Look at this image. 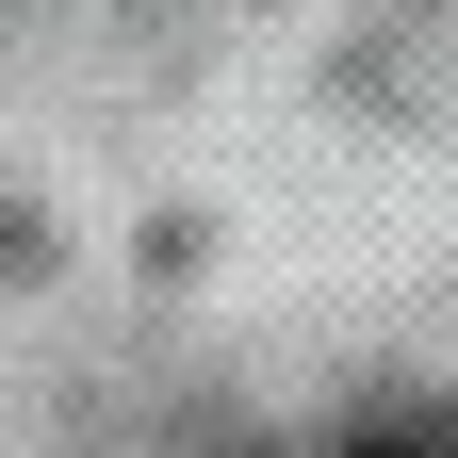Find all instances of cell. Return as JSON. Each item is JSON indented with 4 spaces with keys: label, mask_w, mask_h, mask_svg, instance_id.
Masks as SVG:
<instances>
[{
    "label": "cell",
    "mask_w": 458,
    "mask_h": 458,
    "mask_svg": "<svg viewBox=\"0 0 458 458\" xmlns=\"http://www.w3.org/2000/svg\"><path fill=\"white\" fill-rule=\"evenodd\" d=\"M360 458H458V426H360Z\"/></svg>",
    "instance_id": "obj_1"
}]
</instances>
